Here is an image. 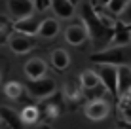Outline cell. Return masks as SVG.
I'll list each match as a JSON object with an SVG mask.
<instances>
[{
    "label": "cell",
    "instance_id": "7a4b0ae2",
    "mask_svg": "<svg viewBox=\"0 0 131 129\" xmlns=\"http://www.w3.org/2000/svg\"><path fill=\"white\" fill-rule=\"evenodd\" d=\"M131 48L129 46H112V48H105V50H99L95 53L89 55V61L97 65H127L131 59Z\"/></svg>",
    "mask_w": 131,
    "mask_h": 129
},
{
    "label": "cell",
    "instance_id": "2e32d148",
    "mask_svg": "<svg viewBox=\"0 0 131 129\" xmlns=\"http://www.w3.org/2000/svg\"><path fill=\"white\" fill-rule=\"evenodd\" d=\"M59 21L55 17H46V19L40 23V29H38V36L42 38H53L59 34Z\"/></svg>",
    "mask_w": 131,
    "mask_h": 129
},
{
    "label": "cell",
    "instance_id": "6da1fadb",
    "mask_svg": "<svg viewBox=\"0 0 131 129\" xmlns=\"http://www.w3.org/2000/svg\"><path fill=\"white\" fill-rule=\"evenodd\" d=\"M78 11H80V17H82V25L88 30V38H91L95 48L101 50L105 44H108L112 40L116 19H112L110 15L99 13L89 0H82L80 2Z\"/></svg>",
    "mask_w": 131,
    "mask_h": 129
},
{
    "label": "cell",
    "instance_id": "3957f363",
    "mask_svg": "<svg viewBox=\"0 0 131 129\" xmlns=\"http://www.w3.org/2000/svg\"><path fill=\"white\" fill-rule=\"evenodd\" d=\"M55 82H53V78L49 76H44V78H38V80H29L27 82V91H29L30 97H34V99H49V97L55 95Z\"/></svg>",
    "mask_w": 131,
    "mask_h": 129
},
{
    "label": "cell",
    "instance_id": "d6986e66",
    "mask_svg": "<svg viewBox=\"0 0 131 129\" xmlns=\"http://www.w3.org/2000/svg\"><path fill=\"white\" fill-rule=\"evenodd\" d=\"M78 80H80V84H82V87L88 89V91H91V89H95V87L101 86V80H99L97 70H91V68L82 70V74H80Z\"/></svg>",
    "mask_w": 131,
    "mask_h": 129
},
{
    "label": "cell",
    "instance_id": "8fae6325",
    "mask_svg": "<svg viewBox=\"0 0 131 129\" xmlns=\"http://www.w3.org/2000/svg\"><path fill=\"white\" fill-rule=\"evenodd\" d=\"M0 122L6 125V129H23V122L19 118V112H15L10 106H0Z\"/></svg>",
    "mask_w": 131,
    "mask_h": 129
},
{
    "label": "cell",
    "instance_id": "8992f818",
    "mask_svg": "<svg viewBox=\"0 0 131 129\" xmlns=\"http://www.w3.org/2000/svg\"><path fill=\"white\" fill-rule=\"evenodd\" d=\"M8 11L13 19H25L34 13V2L32 0H6Z\"/></svg>",
    "mask_w": 131,
    "mask_h": 129
},
{
    "label": "cell",
    "instance_id": "9c48e42d",
    "mask_svg": "<svg viewBox=\"0 0 131 129\" xmlns=\"http://www.w3.org/2000/svg\"><path fill=\"white\" fill-rule=\"evenodd\" d=\"M40 23H42V19H38V17H34V15L25 17V19H17L15 23H13V32L27 34V36H34V34H38Z\"/></svg>",
    "mask_w": 131,
    "mask_h": 129
},
{
    "label": "cell",
    "instance_id": "cb8c5ba5",
    "mask_svg": "<svg viewBox=\"0 0 131 129\" xmlns=\"http://www.w3.org/2000/svg\"><path fill=\"white\" fill-rule=\"evenodd\" d=\"M116 19H118V23H122L124 27H129V29H131V0L125 4L124 10L116 15Z\"/></svg>",
    "mask_w": 131,
    "mask_h": 129
},
{
    "label": "cell",
    "instance_id": "83f0119b",
    "mask_svg": "<svg viewBox=\"0 0 131 129\" xmlns=\"http://www.w3.org/2000/svg\"><path fill=\"white\" fill-rule=\"evenodd\" d=\"M108 2H110V0H97V4H99V6H108Z\"/></svg>",
    "mask_w": 131,
    "mask_h": 129
},
{
    "label": "cell",
    "instance_id": "44dd1931",
    "mask_svg": "<svg viewBox=\"0 0 131 129\" xmlns=\"http://www.w3.org/2000/svg\"><path fill=\"white\" fill-rule=\"evenodd\" d=\"M23 91H25V86L19 84V82H15V80H12V82H8L6 86H4V95H6L8 99H12V101L21 99Z\"/></svg>",
    "mask_w": 131,
    "mask_h": 129
},
{
    "label": "cell",
    "instance_id": "5b68a950",
    "mask_svg": "<svg viewBox=\"0 0 131 129\" xmlns=\"http://www.w3.org/2000/svg\"><path fill=\"white\" fill-rule=\"evenodd\" d=\"M84 114H85V118L93 120V122H101V120L108 118V114H110V104H108L105 99H91L85 104Z\"/></svg>",
    "mask_w": 131,
    "mask_h": 129
},
{
    "label": "cell",
    "instance_id": "5bb4252c",
    "mask_svg": "<svg viewBox=\"0 0 131 129\" xmlns=\"http://www.w3.org/2000/svg\"><path fill=\"white\" fill-rule=\"evenodd\" d=\"M82 84H80V80H74V78H69L65 82V86H63V95L67 97L69 101H80L82 99Z\"/></svg>",
    "mask_w": 131,
    "mask_h": 129
},
{
    "label": "cell",
    "instance_id": "603a6c76",
    "mask_svg": "<svg viewBox=\"0 0 131 129\" xmlns=\"http://www.w3.org/2000/svg\"><path fill=\"white\" fill-rule=\"evenodd\" d=\"M44 108H46V114L49 118H57V116H61V112H63L61 101H48V104L44 106Z\"/></svg>",
    "mask_w": 131,
    "mask_h": 129
},
{
    "label": "cell",
    "instance_id": "e0dca14e",
    "mask_svg": "<svg viewBox=\"0 0 131 129\" xmlns=\"http://www.w3.org/2000/svg\"><path fill=\"white\" fill-rule=\"evenodd\" d=\"M51 65H53L55 70L63 72V70H67L70 66V55L63 50V48H55V50L51 51Z\"/></svg>",
    "mask_w": 131,
    "mask_h": 129
},
{
    "label": "cell",
    "instance_id": "7402d4cb",
    "mask_svg": "<svg viewBox=\"0 0 131 129\" xmlns=\"http://www.w3.org/2000/svg\"><path fill=\"white\" fill-rule=\"evenodd\" d=\"M12 30H13V25L6 19V17L0 15V46L8 42V38H10Z\"/></svg>",
    "mask_w": 131,
    "mask_h": 129
},
{
    "label": "cell",
    "instance_id": "9a60e30c",
    "mask_svg": "<svg viewBox=\"0 0 131 129\" xmlns=\"http://www.w3.org/2000/svg\"><path fill=\"white\" fill-rule=\"evenodd\" d=\"M131 89V66L120 65L118 66V97Z\"/></svg>",
    "mask_w": 131,
    "mask_h": 129
},
{
    "label": "cell",
    "instance_id": "f1b7e54d",
    "mask_svg": "<svg viewBox=\"0 0 131 129\" xmlns=\"http://www.w3.org/2000/svg\"><path fill=\"white\" fill-rule=\"evenodd\" d=\"M0 80H2V74H0Z\"/></svg>",
    "mask_w": 131,
    "mask_h": 129
},
{
    "label": "cell",
    "instance_id": "f546056e",
    "mask_svg": "<svg viewBox=\"0 0 131 129\" xmlns=\"http://www.w3.org/2000/svg\"><path fill=\"white\" fill-rule=\"evenodd\" d=\"M0 129H6V127H0Z\"/></svg>",
    "mask_w": 131,
    "mask_h": 129
},
{
    "label": "cell",
    "instance_id": "ba28073f",
    "mask_svg": "<svg viewBox=\"0 0 131 129\" xmlns=\"http://www.w3.org/2000/svg\"><path fill=\"white\" fill-rule=\"evenodd\" d=\"M25 74L29 80H38L48 74V65L42 57H30L25 63Z\"/></svg>",
    "mask_w": 131,
    "mask_h": 129
},
{
    "label": "cell",
    "instance_id": "52a82bcc",
    "mask_svg": "<svg viewBox=\"0 0 131 129\" xmlns=\"http://www.w3.org/2000/svg\"><path fill=\"white\" fill-rule=\"evenodd\" d=\"M8 46L13 53L17 55H23V53H29L34 48V38L32 36H27V34H19V32H13L8 38Z\"/></svg>",
    "mask_w": 131,
    "mask_h": 129
},
{
    "label": "cell",
    "instance_id": "ffe728a7",
    "mask_svg": "<svg viewBox=\"0 0 131 129\" xmlns=\"http://www.w3.org/2000/svg\"><path fill=\"white\" fill-rule=\"evenodd\" d=\"M118 110L125 122H131V89L118 97Z\"/></svg>",
    "mask_w": 131,
    "mask_h": 129
},
{
    "label": "cell",
    "instance_id": "4fadbf2b",
    "mask_svg": "<svg viewBox=\"0 0 131 129\" xmlns=\"http://www.w3.org/2000/svg\"><path fill=\"white\" fill-rule=\"evenodd\" d=\"M110 44L112 46H129L131 44V29L118 23V19H116V27H114V34H112Z\"/></svg>",
    "mask_w": 131,
    "mask_h": 129
},
{
    "label": "cell",
    "instance_id": "4316f807",
    "mask_svg": "<svg viewBox=\"0 0 131 129\" xmlns=\"http://www.w3.org/2000/svg\"><path fill=\"white\" fill-rule=\"evenodd\" d=\"M38 129H53V127L49 125V123H40V125H38Z\"/></svg>",
    "mask_w": 131,
    "mask_h": 129
},
{
    "label": "cell",
    "instance_id": "ac0fdd59",
    "mask_svg": "<svg viewBox=\"0 0 131 129\" xmlns=\"http://www.w3.org/2000/svg\"><path fill=\"white\" fill-rule=\"evenodd\" d=\"M40 116H42V110L34 104H27L23 110L19 112V118L23 122V125H34V123L40 122Z\"/></svg>",
    "mask_w": 131,
    "mask_h": 129
},
{
    "label": "cell",
    "instance_id": "277c9868",
    "mask_svg": "<svg viewBox=\"0 0 131 129\" xmlns=\"http://www.w3.org/2000/svg\"><path fill=\"white\" fill-rule=\"evenodd\" d=\"M99 80L101 86L105 87L108 93H112L114 97H118V66L114 65H99Z\"/></svg>",
    "mask_w": 131,
    "mask_h": 129
},
{
    "label": "cell",
    "instance_id": "484cf974",
    "mask_svg": "<svg viewBox=\"0 0 131 129\" xmlns=\"http://www.w3.org/2000/svg\"><path fill=\"white\" fill-rule=\"evenodd\" d=\"M34 2V10L38 11H46L49 8V4H51V0H32Z\"/></svg>",
    "mask_w": 131,
    "mask_h": 129
},
{
    "label": "cell",
    "instance_id": "d4e9b609",
    "mask_svg": "<svg viewBox=\"0 0 131 129\" xmlns=\"http://www.w3.org/2000/svg\"><path fill=\"white\" fill-rule=\"evenodd\" d=\"M129 0H110L108 2V6H106V10L112 13V15H118V13L125 8V4H127Z\"/></svg>",
    "mask_w": 131,
    "mask_h": 129
},
{
    "label": "cell",
    "instance_id": "30bf717a",
    "mask_svg": "<svg viewBox=\"0 0 131 129\" xmlns=\"http://www.w3.org/2000/svg\"><path fill=\"white\" fill-rule=\"evenodd\" d=\"M65 40L70 46H82L88 40V30L82 23H72L65 29Z\"/></svg>",
    "mask_w": 131,
    "mask_h": 129
},
{
    "label": "cell",
    "instance_id": "7c38bea8",
    "mask_svg": "<svg viewBox=\"0 0 131 129\" xmlns=\"http://www.w3.org/2000/svg\"><path fill=\"white\" fill-rule=\"evenodd\" d=\"M49 8L53 10L55 17H59V19H70V17L74 15V11H76L74 4H72L70 0H51Z\"/></svg>",
    "mask_w": 131,
    "mask_h": 129
}]
</instances>
